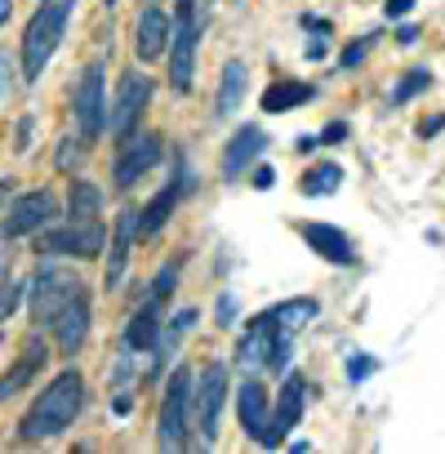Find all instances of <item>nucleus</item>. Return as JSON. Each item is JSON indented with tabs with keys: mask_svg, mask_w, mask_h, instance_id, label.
Here are the masks:
<instances>
[{
	"mask_svg": "<svg viewBox=\"0 0 445 454\" xmlns=\"http://www.w3.org/2000/svg\"><path fill=\"white\" fill-rule=\"evenodd\" d=\"M160 160V138L156 134H138L121 147V160H116V187H134L152 165Z\"/></svg>",
	"mask_w": 445,
	"mask_h": 454,
	"instance_id": "nucleus-10",
	"label": "nucleus"
},
{
	"mask_svg": "<svg viewBox=\"0 0 445 454\" xmlns=\"http://www.w3.org/2000/svg\"><path fill=\"white\" fill-rule=\"evenodd\" d=\"M312 94H316V90H312L308 81H277V85L263 94V107H268V112H290V107H303Z\"/></svg>",
	"mask_w": 445,
	"mask_h": 454,
	"instance_id": "nucleus-21",
	"label": "nucleus"
},
{
	"mask_svg": "<svg viewBox=\"0 0 445 454\" xmlns=\"http://www.w3.org/2000/svg\"><path fill=\"white\" fill-rule=\"evenodd\" d=\"M94 209H98V192L90 183H76L72 187V223H94Z\"/></svg>",
	"mask_w": 445,
	"mask_h": 454,
	"instance_id": "nucleus-27",
	"label": "nucleus"
},
{
	"mask_svg": "<svg viewBox=\"0 0 445 454\" xmlns=\"http://www.w3.org/2000/svg\"><path fill=\"white\" fill-rule=\"evenodd\" d=\"M5 277H10V254H0V317H5L10 303H14V286Z\"/></svg>",
	"mask_w": 445,
	"mask_h": 454,
	"instance_id": "nucleus-29",
	"label": "nucleus"
},
{
	"mask_svg": "<svg viewBox=\"0 0 445 454\" xmlns=\"http://www.w3.org/2000/svg\"><path fill=\"white\" fill-rule=\"evenodd\" d=\"M370 374H374V356H365V352H361V356H352V361H347V379H352V383H361V379H370Z\"/></svg>",
	"mask_w": 445,
	"mask_h": 454,
	"instance_id": "nucleus-30",
	"label": "nucleus"
},
{
	"mask_svg": "<svg viewBox=\"0 0 445 454\" xmlns=\"http://www.w3.org/2000/svg\"><path fill=\"white\" fill-rule=\"evenodd\" d=\"M365 50H370V36H365V41H361V45H347V50H343V59H339V63H343V67H356V63H361V59H365Z\"/></svg>",
	"mask_w": 445,
	"mask_h": 454,
	"instance_id": "nucleus-31",
	"label": "nucleus"
},
{
	"mask_svg": "<svg viewBox=\"0 0 445 454\" xmlns=\"http://www.w3.org/2000/svg\"><path fill=\"white\" fill-rule=\"evenodd\" d=\"M72 165H81V147H72V138H67V147L59 152V169H72Z\"/></svg>",
	"mask_w": 445,
	"mask_h": 454,
	"instance_id": "nucleus-33",
	"label": "nucleus"
},
{
	"mask_svg": "<svg viewBox=\"0 0 445 454\" xmlns=\"http://www.w3.org/2000/svg\"><path fill=\"white\" fill-rule=\"evenodd\" d=\"M299 237H303L321 259H330V263H339V268H352V263H356V250H352L347 232H339V227H330V223H303Z\"/></svg>",
	"mask_w": 445,
	"mask_h": 454,
	"instance_id": "nucleus-13",
	"label": "nucleus"
},
{
	"mask_svg": "<svg viewBox=\"0 0 445 454\" xmlns=\"http://www.w3.org/2000/svg\"><path fill=\"white\" fill-rule=\"evenodd\" d=\"M54 330H59V348H63V352H76V348L85 343V330H90V303H85V290L63 308V317L54 321Z\"/></svg>",
	"mask_w": 445,
	"mask_h": 454,
	"instance_id": "nucleus-17",
	"label": "nucleus"
},
{
	"mask_svg": "<svg viewBox=\"0 0 445 454\" xmlns=\"http://www.w3.org/2000/svg\"><path fill=\"white\" fill-rule=\"evenodd\" d=\"M263 147H268L263 129L246 125V129H241V134L228 143V152H222V174H228V178L246 174V169H250V160H254V156H263Z\"/></svg>",
	"mask_w": 445,
	"mask_h": 454,
	"instance_id": "nucleus-15",
	"label": "nucleus"
},
{
	"mask_svg": "<svg viewBox=\"0 0 445 454\" xmlns=\"http://www.w3.org/2000/svg\"><path fill=\"white\" fill-rule=\"evenodd\" d=\"M396 41H401V45H414V41H418V27H401Z\"/></svg>",
	"mask_w": 445,
	"mask_h": 454,
	"instance_id": "nucleus-39",
	"label": "nucleus"
},
{
	"mask_svg": "<svg viewBox=\"0 0 445 454\" xmlns=\"http://www.w3.org/2000/svg\"><path fill=\"white\" fill-rule=\"evenodd\" d=\"M237 361L246 370H281L285 374V361H290V334L277 325V317H259L250 321V334L241 339L237 348Z\"/></svg>",
	"mask_w": 445,
	"mask_h": 454,
	"instance_id": "nucleus-3",
	"label": "nucleus"
},
{
	"mask_svg": "<svg viewBox=\"0 0 445 454\" xmlns=\"http://www.w3.org/2000/svg\"><path fill=\"white\" fill-rule=\"evenodd\" d=\"M59 214V200H54V192L50 187H41V192H27L14 209H10V218H5V237H23V232H36L41 223H50Z\"/></svg>",
	"mask_w": 445,
	"mask_h": 454,
	"instance_id": "nucleus-9",
	"label": "nucleus"
},
{
	"mask_svg": "<svg viewBox=\"0 0 445 454\" xmlns=\"http://www.w3.org/2000/svg\"><path fill=\"white\" fill-rule=\"evenodd\" d=\"M174 36V59H169V81L178 94L191 90V72H196V36H200V10L187 5L183 0V10H178V27L169 32Z\"/></svg>",
	"mask_w": 445,
	"mask_h": 454,
	"instance_id": "nucleus-6",
	"label": "nucleus"
},
{
	"mask_svg": "<svg viewBox=\"0 0 445 454\" xmlns=\"http://www.w3.org/2000/svg\"><path fill=\"white\" fill-rule=\"evenodd\" d=\"M134 232H138V209H125V214H121V223H116V241H112L107 286H116V281H121V272H125V259H129V241H134Z\"/></svg>",
	"mask_w": 445,
	"mask_h": 454,
	"instance_id": "nucleus-19",
	"label": "nucleus"
},
{
	"mask_svg": "<svg viewBox=\"0 0 445 454\" xmlns=\"http://www.w3.org/2000/svg\"><path fill=\"white\" fill-rule=\"evenodd\" d=\"M410 10H414V0H387V19H401Z\"/></svg>",
	"mask_w": 445,
	"mask_h": 454,
	"instance_id": "nucleus-34",
	"label": "nucleus"
},
{
	"mask_svg": "<svg viewBox=\"0 0 445 454\" xmlns=\"http://www.w3.org/2000/svg\"><path fill=\"white\" fill-rule=\"evenodd\" d=\"M343 134H347V129H343V125H330V129H325V143H339V138H343Z\"/></svg>",
	"mask_w": 445,
	"mask_h": 454,
	"instance_id": "nucleus-40",
	"label": "nucleus"
},
{
	"mask_svg": "<svg viewBox=\"0 0 445 454\" xmlns=\"http://www.w3.org/2000/svg\"><path fill=\"white\" fill-rule=\"evenodd\" d=\"M72 10H76V0H45V5L32 14L27 36H23V76H27V81H36V76L45 72L50 54H54L59 41H63V27H67Z\"/></svg>",
	"mask_w": 445,
	"mask_h": 454,
	"instance_id": "nucleus-2",
	"label": "nucleus"
},
{
	"mask_svg": "<svg viewBox=\"0 0 445 454\" xmlns=\"http://www.w3.org/2000/svg\"><path fill=\"white\" fill-rule=\"evenodd\" d=\"M339 183H343V169H339V165L308 169V174H303V196H330V192H339Z\"/></svg>",
	"mask_w": 445,
	"mask_h": 454,
	"instance_id": "nucleus-25",
	"label": "nucleus"
},
{
	"mask_svg": "<svg viewBox=\"0 0 445 454\" xmlns=\"http://www.w3.org/2000/svg\"><path fill=\"white\" fill-rule=\"evenodd\" d=\"M156 312H160V303L156 299H147V308L134 317V325H129V348H152L156 343Z\"/></svg>",
	"mask_w": 445,
	"mask_h": 454,
	"instance_id": "nucleus-26",
	"label": "nucleus"
},
{
	"mask_svg": "<svg viewBox=\"0 0 445 454\" xmlns=\"http://www.w3.org/2000/svg\"><path fill=\"white\" fill-rule=\"evenodd\" d=\"M41 365H45V348H41V343H27L23 361H19V365L5 374V379H0V396H14V392H19V387H23V383H27V379H32Z\"/></svg>",
	"mask_w": 445,
	"mask_h": 454,
	"instance_id": "nucleus-22",
	"label": "nucleus"
},
{
	"mask_svg": "<svg viewBox=\"0 0 445 454\" xmlns=\"http://www.w3.org/2000/svg\"><path fill=\"white\" fill-rule=\"evenodd\" d=\"M81 401H85V379H81L76 370L59 374V379L41 392V401L27 410V419H23V441H45V436H59L63 427H72Z\"/></svg>",
	"mask_w": 445,
	"mask_h": 454,
	"instance_id": "nucleus-1",
	"label": "nucleus"
},
{
	"mask_svg": "<svg viewBox=\"0 0 445 454\" xmlns=\"http://www.w3.org/2000/svg\"><path fill=\"white\" fill-rule=\"evenodd\" d=\"M432 85V72L427 67H418V72H410V76H401V85L392 90V103H410L414 94H423Z\"/></svg>",
	"mask_w": 445,
	"mask_h": 454,
	"instance_id": "nucleus-28",
	"label": "nucleus"
},
{
	"mask_svg": "<svg viewBox=\"0 0 445 454\" xmlns=\"http://www.w3.org/2000/svg\"><path fill=\"white\" fill-rule=\"evenodd\" d=\"M76 121H81V129H85V138H94L98 129H103V72L98 67H90L85 76H81V85H76Z\"/></svg>",
	"mask_w": 445,
	"mask_h": 454,
	"instance_id": "nucleus-14",
	"label": "nucleus"
},
{
	"mask_svg": "<svg viewBox=\"0 0 445 454\" xmlns=\"http://www.w3.org/2000/svg\"><path fill=\"white\" fill-rule=\"evenodd\" d=\"M187 5H196V10H205V5H209V0H187Z\"/></svg>",
	"mask_w": 445,
	"mask_h": 454,
	"instance_id": "nucleus-42",
	"label": "nucleus"
},
{
	"mask_svg": "<svg viewBox=\"0 0 445 454\" xmlns=\"http://www.w3.org/2000/svg\"><path fill=\"white\" fill-rule=\"evenodd\" d=\"M241 94H246V63H228L222 67V85H218V103H214V112L218 116H232L237 107H241Z\"/></svg>",
	"mask_w": 445,
	"mask_h": 454,
	"instance_id": "nucleus-20",
	"label": "nucleus"
},
{
	"mask_svg": "<svg viewBox=\"0 0 445 454\" xmlns=\"http://www.w3.org/2000/svg\"><path fill=\"white\" fill-rule=\"evenodd\" d=\"M303 401H308V383H303V374H290L285 387H281L277 414H272V423H268V432H263V445H281V436L303 419Z\"/></svg>",
	"mask_w": 445,
	"mask_h": 454,
	"instance_id": "nucleus-11",
	"label": "nucleus"
},
{
	"mask_svg": "<svg viewBox=\"0 0 445 454\" xmlns=\"http://www.w3.org/2000/svg\"><path fill=\"white\" fill-rule=\"evenodd\" d=\"M10 10H14V0H0V27H5V19H10Z\"/></svg>",
	"mask_w": 445,
	"mask_h": 454,
	"instance_id": "nucleus-41",
	"label": "nucleus"
},
{
	"mask_svg": "<svg viewBox=\"0 0 445 454\" xmlns=\"http://www.w3.org/2000/svg\"><path fill=\"white\" fill-rule=\"evenodd\" d=\"M272 317H277V325H281L285 334H299V330H303V325H308V321L316 317V303H312V299H294V303L277 308Z\"/></svg>",
	"mask_w": 445,
	"mask_h": 454,
	"instance_id": "nucleus-24",
	"label": "nucleus"
},
{
	"mask_svg": "<svg viewBox=\"0 0 445 454\" xmlns=\"http://www.w3.org/2000/svg\"><path fill=\"white\" fill-rule=\"evenodd\" d=\"M187 410H191V374L178 365L165 383V401H160V419H156V441L160 450H183L187 441Z\"/></svg>",
	"mask_w": 445,
	"mask_h": 454,
	"instance_id": "nucleus-4",
	"label": "nucleus"
},
{
	"mask_svg": "<svg viewBox=\"0 0 445 454\" xmlns=\"http://www.w3.org/2000/svg\"><path fill=\"white\" fill-rule=\"evenodd\" d=\"M169 286H174V268H165V272L156 277V286H152V299H156V303H165V294H169Z\"/></svg>",
	"mask_w": 445,
	"mask_h": 454,
	"instance_id": "nucleus-32",
	"label": "nucleus"
},
{
	"mask_svg": "<svg viewBox=\"0 0 445 454\" xmlns=\"http://www.w3.org/2000/svg\"><path fill=\"white\" fill-rule=\"evenodd\" d=\"M272 178H277V174H272L268 165H259V169H254V187H259V192H268V187H272Z\"/></svg>",
	"mask_w": 445,
	"mask_h": 454,
	"instance_id": "nucleus-35",
	"label": "nucleus"
},
{
	"mask_svg": "<svg viewBox=\"0 0 445 454\" xmlns=\"http://www.w3.org/2000/svg\"><path fill=\"white\" fill-rule=\"evenodd\" d=\"M76 294H81V281H76L72 272H63V268L36 272V281H32V321L45 325V330H54V321L63 317V308H67Z\"/></svg>",
	"mask_w": 445,
	"mask_h": 454,
	"instance_id": "nucleus-5",
	"label": "nucleus"
},
{
	"mask_svg": "<svg viewBox=\"0 0 445 454\" xmlns=\"http://www.w3.org/2000/svg\"><path fill=\"white\" fill-rule=\"evenodd\" d=\"M107 5H112V0H107Z\"/></svg>",
	"mask_w": 445,
	"mask_h": 454,
	"instance_id": "nucleus-44",
	"label": "nucleus"
},
{
	"mask_svg": "<svg viewBox=\"0 0 445 454\" xmlns=\"http://www.w3.org/2000/svg\"><path fill=\"white\" fill-rule=\"evenodd\" d=\"M232 312H237V303H232L228 294H222V303H218V325H228V321H232Z\"/></svg>",
	"mask_w": 445,
	"mask_h": 454,
	"instance_id": "nucleus-36",
	"label": "nucleus"
},
{
	"mask_svg": "<svg viewBox=\"0 0 445 454\" xmlns=\"http://www.w3.org/2000/svg\"><path fill=\"white\" fill-rule=\"evenodd\" d=\"M241 423H246V432H250L254 441H263V432H268V423H272V414H268V392H263L259 379H250V383L241 387Z\"/></svg>",
	"mask_w": 445,
	"mask_h": 454,
	"instance_id": "nucleus-18",
	"label": "nucleus"
},
{
	"mask_svg": "<svg viewBox=\"0 0 445 454\" xmlns=\"http://www.w3.org/2000/svg\"><path fill=\"white\" fill-rule=\"evenodd\" d=\"M147 98H152V81H147V76H125V85H121L112 112H107V129H112V134H129L134 121L143 116Z\"/></svg>",
	"mask_w": 445,
	"mask_h": 454,
	"instance_id": "nucleus-8",
	"label": "nucleus"
},
{
	"mask_svg": "<svg viewBox=\"0 0 445 454\" xmlns=\"http://www.w3.org/2000/svg\"><path fill=\"white\" fill-rule=\"evenodd\" d=\"M165 41H169V19H165L156 5H152V10H143V14H138V36H134L138 59H143V63L160 59V54H165Z\"/></svg>",
	"mask_w": 445,
	"mask_h": 454,
	"instance_id": "nucleus-16",
	"label": "nucleus"
},
{
	"mask_svg": "<svg viewBox=\"0 0 445 454\" xmlns=\"http://www.w3.org/2000/svg\"><path fill=\"white\" fill-rule=\"evenodd\" d=\"M41 250L45 254H81V259H90V254L103 250V227L98 223H72V227H63V232H50L41 241Z\"/></svg>",
	"mask_w": 445,
	"mask_h": 454,
	"instance_id": "nucleus-12",
	"label": "nucleus"
},
{
	"mask_svg": "<svg viewBox=\"0 0 445 454\" xmlns=\"http://www.w3.org/2000/svg\"><path fill=\"white\" fill-rule=\"evenodd\" d=\"M174 200H178V183H169L143 214H138V227H143V232H160V223L169 218V209H174Z\"/></svg>",
	"mask_w": 445,
	"mask_h": 454,
	"instance_id": "nucleus-23",
	"label": "nucleus"
},
{
	"mask_svg": "<svg viewBox=\"0 0 445 454\" xmlns=\"http://www.w3.org/2000/svg\"><path fill=\"white\" fill-rule=\"evenodd\" d=\"M325 50H330L325 36H321V41H308V59H325Z\"/></svg>",
	"mask_w": 445,
	"mask_h": 454,
	"instance_id": "nucleus-38",
	"label": "nucleus"
},
{
	"mask_svg": "<svg viewBox=\"0 0 445 454\" xmlns=\"http://www.w3.org/2000/svg\"><path fill=\"white\" fill-rule=\"evenodd\" d=\"M196 396V427L205 441L218 436V414H222V396H228V370L222 365H205L200 370V387L191 392Z\"/></svg>",
	"mask_w": 445,
	"mask_h": 454,
	"instance_id": "nucleus-7",
	"label": "nucleus"
},
{
	"mask_svg": "<svg viewBox=\"0 0 445 454\" xmlns=\"http://www.w3.org/2000/svg\"><path fill=\"white\" fill-rule=\"evenodd\" d=\"M0 205H5V183H0Z\"/></svg>",
	"mask_w": 445,
	"mask_h": 454,
	"instance_id": "nucleus-43",
	"label": "nucleus"
},
{
	"mask_svg": "<svg viewBox=\"0 0 445 454\" xmlns=\"http://www.w3.org/2000/svg\"><path fill=\"white\" fill-rule=\"evenodd\" d=\"M5 94H10V59L0 54V98H5Z\"/></svg>",
	"mask_w": 445,
	"mask_h": 454,
	"instance_id": "nucleus-37",
	"label": "nucleus"
}]
</instances>
